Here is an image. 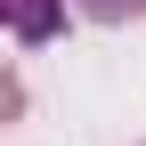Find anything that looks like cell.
<instances>
[{
  "mask_svg": "<svg viewBox=\"0 0 146 146\" xmlns=\"http://www.w3.org/2000/svg\"><path fill=\"white\" fill-rule=\"evenodd\" d=\"M0 25H8L16 41L41 49V41H57V33H65V0H0Z\"/></svg>",
  "mask_w": 146,
  "mask_h": 146,
  "instance_id": "6da1fadb",
  "label": "cell"
},
{
  "mask_svg": "<svg viewBox=\"0 0 146 146\" xmlns=\"http://www.w3.org/2000/svg\"><path fill=\"white\" fill-rule=\"evenodd\" d=\"M73 16H89V25H130V16H146V0H73Z\"/></svg>",
  "mask_w": 146,
  "mask_h": 146,
  "instance_id": "7a4b0ae2",
  "label": "cell"
},
{
  "mask_svg": "<svg viewBox=\"0 0 146 146\" xmlns=\"http://www.w3.org/2000/svg\"><path fill=\"white\" fill-rule=\"evenodd\" d=\"M16 114H25V81L0 65V122H16Z\"/></svg>",
  "mask_w": 146,
  "mask_h": 146,
  "instance_id": "3957f363",
  "label": "cell"
}]
</instances>
